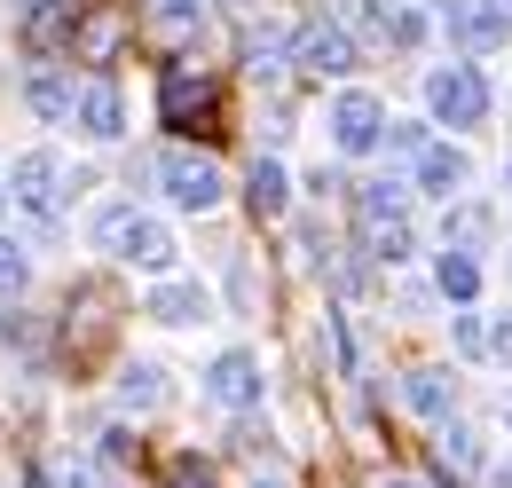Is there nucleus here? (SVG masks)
Listing matches in <instances>:
<instances>
[{
    "label": "nucleus",
    "instance_id": "39448f33",
    "mask_svg": "<svg viewBox=\"0 0 512 488\" xmlns=\"http://www.w3.org/2000/svg\"><path fill=\"white\" fill-rule=\"evenodd\" d=\"M8 205L32 213V221H56V205H64V158L56 150H24L8 166Z\"/></svg>",
    "mask_w": 512,
    "mask_h": 488
},
{
    "label": "nucleus",
    "instance_id": "6ab92c4d",
    "mask_svg": "<svg viewBox=\"0 0 512 488\" xmlns=\"http://www.w3.org/2000/svg\"><path fill=\"white\" fill-rule=\"evenodd\" d=\"M150 32L166 40V48H182L205 32V0H150Z\"/></svg>",
    "mask_w": 512,
    "mask_h": 488
},
{
    "label": "nucleus",
    "instance_id": "f704fd0d",
    "mask_svg": "<svg viewBox=\"0 0 512 488\" xmlns=\"http://www.w3.org/2000/svg\"><path fill=\"white\" fill-rule=\"evenodd\" d=\"M505 8H512V0H505Z\"/></svg>",
    "mask_w": 512,
    "mask_h": 488
},
{
    "label": "nucleus",
    "instance_id": "2eb2a0df",
    "mask_svg": "<svg viewBox=\"0 0 512 488\" xmlns=\"http://www.w3.org/2000/svg\"><path fill=\"white\" fill-rule=\"evenodd\" d=\"M166 402H174V386H166V370H158V363H127V370H119V410L150 418V410H166Z\"/></svg>",
    "mask_w": 512,
    "mask_h": 488
},
{
    "label": "nucleus",
    "instance_id": "72a5a7b5",
    "mask_svg": "<svg viewBox=\"0 0 512 488\" xmlns=\"http://www.w3.org/2000/svg\"><path fill=\"white\" fill-rule=\"evenodd\" d=\"M505 189H512V174H505Z\"/></svg>",
    "mask_w": 512,
    "mask_h": 488
},
{
    "label": "nucleus",
    "instance_id": "2f4dec72",
    "mask_svg": "<svg viewBox=\"0 0 512 488\" xmlns=\"http://www.w3.org/2000/svg\"><path fill=\"white\" fill-rule=\"evenodd\" d=\"M0 205H8V182H0Z\"/></svg>",
    "mask_w": 512,
    "mask_h": 488
},
{
    "label": "nucleus",
    "instance_id": "393cba45",
    "mask_svg": "<svg viewBox=\"0 0 512 488\" xmlns=\"http://www.w3.org/2000/svg\"><path fill=\"white\" fill-rule=\"evenodd\" d=\"M386 40H394V48H418V40H426V16L394 0V8H386Z\"/></svg>",
    "mask_w": 512,
    "mask_h": 488
},
{
    "label": "nucleus",
    "instance_id": "f257e3e1",
    "mask_svg": "<svg viewBox=\"0 0 512 488\" xmlns=\"http://www.w3.org/2000/svg\"><path fill=\"white\" fill-rule=\"evenodd\" d=\"M95 252L127 260V268H142V276H166L182 244H174L166 221H150V213H134V205H103V213H95Z\"/></svg>",
    "mask_w": 512,
    "mask_h": 488
},
{
    "label": "nucleus",
    "instance_id": "b1692460",
    "mask_svg": "<svg viewBox=\"0 0 512 488\" xmlns=\"http://www.w3.org/2000/svg\"><path fill=\"white\" fill-rule=\"evenodd\" d=\"M24 276H32V252H24L16 237H0V300H16V292H24Z\"/></svg>",
    "mask_w": 512,
    "mask_h": 488
},
{
    "label": "nucleus",
    "instance_id": "1a4fd4ad",
    "mask_svg": "<svg viewBox=\"0 0 512 488\" xmlns=\"http://www.w3.org/2000/svg\"><path fill=\"white\" fill-rule=\"evenodd\" d=\"M150 323H166V331H190V323H213V292L190 284V276H158L150 284V300H142Z\"/></svg>",
    "mask_w": 512,
    "mask_h": 488
},
{
    "label": "nucleus",
    "instance_id": "5701e85b",
    "mask_svg": "<svg viewBox=\"0 0 512 488\" xmlns=\"http://www.w3.org/2000/svg\"><path fill=\"white\" fill-rule=\"evenodd\" d=\"M434 449H442V473H473L481 465V433H465V426H442Z\"/></svg>",
    "mask_w": 512,
    "mask_h": 488
},
{
    "label": "nucleus",
    "instance_id": "7ed1b4c3",
    "mask_svg": "<svg viewBox=\"0 0 512 488\" xmlns=\"http://www.w3.org/2000/svg\"><path fill=\"white\" fill-rule=\"evenodd\" d=\"M426 111L442 126H481L489 119V79L473 63H434L426 71Z\"/></svg>",
    "mask_w": 512,
    "mask_h": 488
},
{
    "label": "nucleus",
    "instance_id": "a878e982",
    "mask_svg": "<svg viewBox=\"0 0 512 488\" xmlns=\"http://www.w3.org/2000/svg\"><path fill=\"white\" fill-rule=\"evenodd\" d=\"M449 331H457V355H489V323L481 315H457Z\"/></svg>",
    "mask_w": 512,
    "mask_h": 488
},
{
    "label": "nucleus",
    "instance_id": "4be33fe9",
    "mask_svg": "<svg viewBox=\"0 0 512 488\" xmlns=\"http://www.w3.org/2000/svg\"><path fill=\"white\" fill-rule=\"evenodd\" d=\"M205 103H213V87H205V79H190V71H174V79H166V119H174V126L190 119V111H205Z\"/></svg>",
    "mask_w": 512,
    "mask_h": 488
},
{
    "label": "nucleus",
    "instance_id": "423d86ee",
    "mask_svg": "<svg viewBox=\"0 0 512 488\" xmlns=\"http://www.w3.org/2000/svg\"><path fill=\"white\" fill-rule=\"evenodd\" d=\"M355 56H363V48H355V32H347V24H331V16H316V24H300V32H292V63H300L308 79H347Z\"/></svg>",
    "mask_w": 512,
    "mask_h": 488
},
{
    "label": "nucleus",
    "instance_id": "f8f14e48",
    "mask_svg": "<svg viewBox=\"0 0 512 488\" xmlns=\"http://www.w3.org/2000/svg\"><path fill=\"white\" fill-rule=\"evenodd\" d=\"M71 24H79L71 0H24V24H16V32H24L32 56H56V48H71Z\"/></svg>",
    "mask_w": 512,
    "mask_h": 488
},
{
    "label": "nucleus",
    "instance_id": "f03ea898",
    "mask_svg": "<svg viewBox=\"0 0 512 488\" xmlns=\"http://www.w3.org/2000/svg\"><path fill=\"white\" fill-rule=\"evenodd\" d=\"M355 237H363V252H371L379 268H402V260L418 252L410 205H402V189H394V182H363V197H355Z\"/></svg>",
    "mask_w": 512,
    "mask_h": 488
},
{
    "label": "nucleus",
    "instance_id": "473e14b6",
    "mask_svg": "<svg viewBox=\"0 0 512 488\" xmlns=\"http://www.w3.org/2000/svg\"><path fill=\"white\" fill-rule=\"evenodd\" d=\"M505 488H512V473H505Z\"/></svg>",
    "mask_w": 512,
    "mask_h": 488
},
{
    "label": "nucleus",
    "instance_id": "dca6fc26",
    "mask_svg": "<svg viewBox=\"0 0 512 488\" xmlns=\"http://www.w3.org/2000/svg\"><path fill=\"white\" fill-rule=\"evenodd\" d=\"M119 40H127V24H119L111 8H87V16L71 24V48H79V63H111V56H119Z\"/></svg>",
    "mask_w": 512,
    "mask_h": 488
},
{
    "label": "nucleus",
    "instance_id": "4468645a",
    "mask_svg": "<svg viewBox=\"0 0 512 488\" xmlns=\"http://www.w3.org/2000/svg\"><path fill=\"white\" fill-rule=\"evenodd\" d=\"M465 182H473V166H465L457 142H426V150H418V189H426V197H457Z\"/></svg>",
    "mask_w": 512,
    "mask_h": 488
},
{
    "label": "nucleus",
    "instance_id": "c85d7f7f",
    "mask_svg": "<svg viewBox=\"0 0 512 488\" xmlns=\"http://www.w3.org/2000/svg\"><path fill=\"white\" fill-rule=\"evenodd\" d=\"M489 355H497V363H512V315H497V323H489Z\"/></svg>",
    "mask_w": 512,
    "mask_h": 488
},
{
    "label": "nucleus",
    "instance_id": "aec40b11",
    "mask_svg": "<svg viewBox=\"0 0 512 488\" xmlns=\"http://www.w3.org/2000/svg\"><path fill=\"white\" fill-rule=\"evenodd\" d=\"M402 394H410V410H418V418H449L457 378H449V370H410V386H402Z\"/></svg>",
    "mask_w": 512,
    "mask_h": 488
},
{
    "label": "nucleus",
    "instance_id": "bb28decb",
    "mask_svg": "<svg viewBox=\"0 0 512 488\" xmlns=\"http://www.w3.org/2000/svg\"><path fill=\"white\" fill-rule=\"evenodd\" d=\"M166 481H174V488H213V465H205V457H174Z\"/></svg>",
    "mask_w": 512,
    "mask_h": 488
},
{
    "label": "nucleus",
    "instance_id": "20e7f679",
    "mask_svg": "<svg viewBox=\"0 0 512 488\" xmlns=\"http://www.w3.org/2000/svg\"><path fill=\"white\" fill-rule=\"evenodd\" d=\"M158 189H166L182 213H213V205L229 197V174H221L205 150H166V158H158Z\"/></svg>",
    "mask_w": 512,
    "mask_h": 488
},
{
    "label": "nucleus",
    "instance_id": "cd10ccee",
    "mask_svg": "<svg viewBox=\"0 0 512 488\" xmlns=\"http://www.w3.org/2000/svg\"><path fill=\"white\" fill-rule=\"evenodd\" d=\"M56 488H103V481H95V465H71L64 457V465H56Z\"/></svg>",
    "mask_w": 512,
    "mask_h": 488
},
{
    "label": "nucleus",
    "instance_id": "7c9ffc66",
    "mask_svg": "<svg viewBox=\"0 0 512 488\" xmlns=\"http://www.w3.org/2000/svg\"><path fill=\"white\" fill-rule=\"evenodd\" d=\"M253 488H284V481H253Z\"/></svg>",
    "mask_w": 512,
    "mask_h": 488
},
{
    "label": "nucleus",
    "instance_id": "9d476101",
    "mask_svg": "<svg viewBox=\"0 0 512 488\" xmlns=\"http://www.w3.org/2000/svg\"><path fill=\"white\" fill-rule=\"evenodd\" d=\"M205 394H213L221 410H260V355H253V347L213 355V370H205Z\"/></svg>",
    "mask_w": 512,
    "mask_h": 488
},
{
    "label": "nucleus",
    "instance_id": "0eeeda50",
    "mask_svg": "<svg viewBox=\"0 0 512 488\" xmlns=\"http://www.w3.org/2000/svg\"><path fill=\"white\" fill-rule=\"evenodd\" d=\"M442 32L465 56H489V48L512 40V8L505 0H442Z\"/></svg>",
    "mask_w": 512,
    "mask_h": 488
},
{
    "label": "nucleus",
    "instance_id": "ddd939ff",
    "mask_svg": "<svg viewBox=\"0 0 512 488\" xmlns=\"http://www.w3.org/2000/svg\"><path fill=\"white\" fill-rule=\"evenodd\" d=\"M24 103H32L48 126H71V111H79V79H71V71H56V63H40V71L24 79Z\"/></svg>",
    "mask_w": 512,
    "mask_h": 488
},
{
    "label": "nucleus",
    "instance_id": "412c9836",
    "mask_svg": "<svg viewBox=\"0 0 512 488\" xmlns=\"http://www.w3.org/2000/svg\"><path fill=\"white\" fill-rule=\"evenodd\" d=\"M489 229H497V213H489V205H449V213H442V244H457V252L489 244Z\"/></svg>",
    "mask_w": 512,
    "mask_h": 488
},
{
    "label": "nucleus",
    "instance_id": "a211bd4d",
    "mask_svg": "<svg viewBox=\"0 0 512 488\" xmlns=\"http://www.w3.org/2000/svg\"><path fill=\"white\" fill-rule=\"evenodd\" d=\"M245 197H253L260 221H276V213L292 205V174H284L276 158H253V174H245Z\"/></svg>",
    "mask_w": 512,
    "mask_h": 488
},
{
    "label": "nucleus",
    "instance_id": "6e6552de",
    "mask_svg": "<svg viewBox=\"0 0 512 488\" xmlns=\"http://www.w3.org/2000/svg\"><path fill=\"white\" fill-rule=\"evenodd\" d=\"M331 142H339L347 158H371V150L386 142V103L363 95V87H347V95L331 103Z\"/></svg>",
    "mask_w": 512,
    "mask_h": 488
},
{
    "label": "nucleus",
    "instance_id": "f3484780",
    "mask_svg": "<svg viewBox=\"0 0 512 488\" xmlns=\"http://www.w3.org/2000/svg\"><path fill=\"white\" fill-rule=\"evenodd\" d=\"M434 292L457 300V307H473V300H481V260L457 252V244H442V260H434Z\"/></svg>",
    "mask_w": 512,
    "mask_h": 488
},
{
    "label": "nucleus",
    "instance_id": "c756f323",
    "mask_svg": "<svg viewBox=\"0 0 512 488\" xmlns=\"http://www.w3.org/2000/svg\"><path fill=\"white\" fill-rule=\"evenodd\" d=\"M386 488H418V481H386Z\"/></svg>",
    "mask_w": 512,
    "mask_h": 488
},
{
    "label": "nucleus",
    "instance_id": "9b49d317",
    "mask_svg": "<svg viewBox=\"0 0 512 488\" xmlns=\"http://www.w3.org/2000/svg\"><path fill=\"white\" fill-rule=\"evenodd\" d=\"M71 126H79L87 142H119V134H127L119 87H111V79H79V111H71Z\"/></svg>",
    "mask_w": 512,
    "mask_h": 488
}]
</instances>
